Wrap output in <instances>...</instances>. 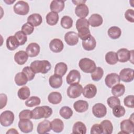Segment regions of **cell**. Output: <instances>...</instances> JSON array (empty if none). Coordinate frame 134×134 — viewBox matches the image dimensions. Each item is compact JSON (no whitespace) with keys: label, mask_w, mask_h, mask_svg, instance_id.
<instances>
[{"label":"cell","mask_w":134,"mask_h":134,"mask_svg":"<svg viewBox=\"0 0 134 134\" xmlns=\"http://www.w3.org/2000/svg\"><path fill=\"white\" fill-rule=\"evenodd\" d=\"M30 67L35 74H46L51 69V65L48 60H35L31 63Z\"/></svg>","instance_id":"cell-1"},{"label":"cell","mask_w":134,"mask_h":134,"mask_svg":"<svg viewBox=\"0 0 134 134\" xmlns=\"http://www.w3.org/2000/svg\"><path fill=\"white\" fill-rule=\"evenodd\" d=\"M126 19L131 23H134V10L132 9H128L125 13Z\"/></svg>","instance_id":"cell-53"},{"label":"cell","mask_w":134,"mask_h":134,"mask_svg":"<svg viewBox=\"0 0 134 134\" xmlns=\"http://www.w3.org/2000/svg\"><path fill=\"white\" fill-rule=\"evenodd\" d=\"M81 79V74L77 70H71L66 77V81L69 85L79 83Z\"/></svg>","instance_id":"cell-11"},{"label":"cell","mask_w":134,"mask_h":134,"mask_svg":"<svg viewBox=\"0 0 134 134\" xmlns=\"http://www.w3.org/2000/svg\"><path fill=\"white\" fill-rule=\"evenodd\" d=\"M18 126L20 131L24 133H29L33 130V124L30 119H20Z\"/></svg>","instance_id":"cell-13"},{"label":"cell","mask_w":134,"mask_h":134,"mask_svg":"<svg viewBox=\"0 0 134 134\" xmlns=\"http://www.w3.org/2000/svg\"><path fill=\"white\" fill-rule=\"evenodd\" d=\"M106 62L110 65H114L117 63L118 58L117 54L114 51H109L105 55Z\"/></svg>","instance_id":"cell-38"},{"label":"cell","mask_w":134,"mask_h":134,"mask_svg":"<svg viewBox=\"0 0 134 134\" xmlns=\"http://www.w3.org/2000/svg\"><path fill=\"white\" fill-rule=\"evenodd\" d=\"M62 95L58 92H52L48 96V100L51 104L56 105L59 104L62 100Z\"/></svg>","instance_id":"cell-32"},{"label":"cell","mask_w":134,"mask_h":134,"mask_svg":"<svg viewBox=\"0 0 134 134\" xmlns=\"http://www.w3.org/2000/svg\"><path fill=\"white\" fill-rule=\"evenodd\" d=\"M83 92L82 86L79 84L70 85L67 89V95L71 98H76L80 96Z\"/></svg>","instance_id":"cell-6"},{"label":"cell","mask_w":134,"mask_h":134,"mask_svg":"<svg viewBox=\"0 0 134 134\" xmlns=\"http://www.w3.org/2000/svg\"><path fill=\"white\" fill-rule=\"evenodd\" d=\"M73 107L75 110L78 113H83L86 111L88 108V103L84 100H79L74 102Z\"/></svg>","instance_id":"cell-26"},{"label":"cell","mask_w":134,"mask_h":134,"mask_svg":"<svg viewBox=\"0 0 134 134\" xmlns=\"http://www.w3.org/2000/svg\"><path fill=\"white\" fill-rule=\"evenodd\" d=\"M28 55L23 50H20L17 52L14 55V60L19 65L24 64L27 61Z\"/></svg>","instance_id":"cell-20"},{"label":"cell","mask_w":134,"mask_h":134,"mask_svg":"<svg viewBox=\"0 0 134 134\" xmlns=\"http://www.w3.org/2000/svg\"><path fill=\"white\" fill-rule=\"evenodd\" d=\"M19 119H32L31 110L29 109H24L21 111L19 114Z\"/></svg>","instance_id":"cell-50"},{"label":"cell","mask_w":134,"mask_h":134,"mask_svg":"<svg viewBox=\"0 0 134 134\" xmlns=\"http://www.w3.org/2000/svg\"><path fill=\"white\" fill-rule=\"evenodd\" d=\"M50 50L54 53L61 52L64 48V44L61 40L58 38L52 39L49 44Z\"/></svg>","instance_id":"cell-15"},{"label":"cell","mask_w":134,"mask_h":134,"mask_svg":"<svg viewBox=\"0 0 134 134\" xmlns=\"http://www.w3.org/2000/svg\"><path fill=\"white\" fill-rule=\"evenodd\" d=\"M133 99H134V96L133 95L127 96L126 97H125L124 99V105L128 108H133L134 107Z\"/></svg>","instance_id":"cell-51"},{"label":"cell","mask_w":134,"mask_h":134,"mask_svg":"<svg viewBox=\"0 0 134 134\" xmlns=\"http://www.w3.org/2000/svg\"><path fill=\"white\" fill-rule=\"evenodd\" d=\"M120 79L119 75L116 73H111L106 75L105 79V83L109 88H111L114 85L119 83Z\"/></svg>","instance_id":"cell-12"},{"label":"cell","mask_w":134,"mask_h":134,"mask_svg":"<svg viewBox=\"0 0 134 134\" xmlns=\"http://www.w3.org/2000/svg\"><path fill=\"white\" fill-rule=\"evenodd\" d=\"M40 51V46L36 42L29 43L26 49V52L29 57H35L37 56Z\"/></svg>","instance_id":"cell-17"},{"label":"cell","mask_w":134,"mask_h":134,"mask_svg":"<svg viewBox=\"0 0 134 134\" xmlns=\"http://www.w3.org/2000/svg\"><path fill=\"white\" fill-rule=\"evenodd\" d=\"M89 24L93 27H97L100 26L103 22L102 17L98 14H92L88 19Z\"/></svg>","instance_id":"cell-24"},{"label":"cell","mask_w":134,"mask_h":134,"mask_svg":"<svg viewBox=\"0 0 134 134\" xmlns=\"http://www.w3.org/2000/svg\"><path fill=\"white\" fill-rule=\"evenodd\" d=\"M32 119H39L42 118H48L52 114V109L48 106H38L31 110Z\"/></svg>","instance_id":"cell-2"},{"label":"cell","mask_w":134,"mask_h":134,"mask_svg":"<svg viewBox=\"0 0 134 134\" xmlns=\"http://www.w3.org/2000/svg\"><path fill=\"white\" fill-rule=\"evenodd\" d=\"M64 40L69 46L76 45L79 42V36L77 33L74 31H68L64 35Z\"/></svg>","instance_id":"cell-16"},{"label":"cell","mask_w":134,"mask_h":134,"mask_svg":"<svg viewBox=\"0 0 134 134\" xmlns=\"http://www.w3.org/2000/svg\"><path fill=\"white\" fill-rule=\"evenodd\" d=\"M83 95L87 98H92L97 93V88L93 84H88L83 88Z\"/></svg>","instance_id":"cell-14"},{"label":"cell","mask_w":134,"mask_h":134,"mask_svg":"<svg viewBox=\"0 0 134 134\" xmlns=\"http://www.w3.org/2000/svg\"><path fill=\"white\" fill-rule=\"evenodd\" d=\"M15 82L18 86H22L27 84L28 81V79L25 74L23 72L17 73L15 76Z\"/></svg>","instance_id":"cell-35"},{"label":"cell","mask_w":134,"mask_h":134,"mask_svg":"<svg viewBox=\"0 0 134 134\" xmlns=\"http://www.w3.org/2000/svg\"><path fill=\"white\" fill-rule=\"evenodd\" d=\"M133 72V69L131 68H124L122 69L119 75L120 80L126 83L132 82L134 78Z\"/></svg>","instance_id":"cell-9"},{"label":"cell","mask_w":134,"mask_h":134,"mask_svg":"<svg viewBox=\"0 0 134 134\" xmlns=\"http://www.w3.org/2000/svg\"><path fill=\"white\" fill-rule=\"evenodd\" d=\"M30 95L29 88L27 86H24L19 89L17 93V95L19 99L25 100L29 98Z\"/></svg>","instance_id":"cell-37"},{"label":"cell","mask_w":134,"mask_h":134,"mask_svg":"<svg viewBox=\"0 0 134 134\" xmlns=\"http://www.w3.org/2000/svg\"><path fill=\"white\" fill-rule=\"evenodd\" d=\"M107 34L111 39H117L120 37L121 35V30L118 27L112 26L108 29Z\"/></svg>","instance_id":"cell-34"},{"label":"cell","mask_w":134,"mask_h":134,"mask_svg":"<svg viewBox=\"0 0 134 134\" xmlns=\"http://www.w3.org/2000/svg\"><path fill=\"white\" fill-rule=\"evenodd\" d=\"M15 14L19 15H26L29 12L28 4L24 1H19L16 3L13 7Z\"/></svg>","instance_id":"cell-5"},{"label":"cell","mask_w":134,"mask_h":134,"mask_svg":"<svg viewBox=\"0 0 134 134\" xmlns=\"http://www.w3.org/2000/svg\"><path fill=\"white\" fill-rule=\"evenodd\" d=\"M74 5H79L81 4H85V3L86 2V1H72Z\"/></svg>","instance_id":"cell-56"},{"label":"cell","mask_w":134,"mask_h":134,"mask_svg":"<svg viewBox=\"0 0 134 134\" xmlns=\"http://www.w3.org/2000/svg\"><path fill=\"white\" fill-rule=\"evenodd\" d=\"M15 116L10 110H5L0 115V123L4 127H8L14 122Z\"/></svg>","instance_id":"cell-4"},{"label":"cell","mask_w":134,"mask_h":134,"mask_svg":"<svg viewBox=\"0 0 134 134\" xmlns=\"http://www.w3.org/2000/svg\"><path fill=\"white\" fill-rule=\"evenodd\" d=\"M92 113L95 117L98 118H103L106 115V107L102 103H96L92 107Z\"/></svg>","instance_id":"cell-10"},{"label":"cell","mask_w":134,"mask_h":134,"mask_svg":"<svg viewBox=\"0 0 134 134\" xmlns=\"http://www.w3.org/2000/svg\"><path fill=\"white\" fill-rule=\"evenodd\" d=\"M63 83L62 76L54 74L51 75L49 79L50 86L53 88H58L60 87Z\"/></svg>","instance_id":"cell-21"},{"label":"cell","mask_w":134,"mask_h":134,"mask_svg":"<svg viewBox=\"0 0 134 134\" xmlns=\"http://www.w3.org/2000/svg\"><path fill=\"white\" fill-rule=\"evenodd\" d=\"M64 1H52L50 5V8L52 12L55 13H60L62 11L64 8L65 4Z\"/></svg>","instance_id":"cell-23"},{"label":"cell","mask_w":134,"mask_h":134,"mask_svg":"<svg viewBox=\"0 0 134 134\" xmlns=\"http://www.w3.org/2000/svg\"><path fill=\"white\" fill-rule=\"evenodd\" d=\"M100 125L103 129V133L104 134H111L113 131V126L110 120H104Z\"/></svg>","instance_id":"cell-36"},{"label":"cell","mask_w":134,"mask_h":134,"mask_svg":"<svg viewBox=\"0 0 134 134\" xmlns=\"http://www.w3.org/2000/svg\"><path fill=\"white\" fill-rule=\"evenodd\" d=\"M68 70V66L64 62H59L56 64L54 68V74L63 76Z\"/></svg>","instance_id":"cell-31"},{"label":"cell","mask_w":134,"mask_h":134,"mask_svg":"<svg viewBox=\"0 0 134 134\" xmlns=\"http://www.w3.org/2000/svg\"><path fill=\"white\" fill-rule=\"evenodd\" d=\"M42 22V16L37 13H34L29 15L27 18V23L34 27H37L41 25Z\"/></svg>","instance_id":"cell-22"},{"label":"cell","mask_w":134,"mask_h":134,"mask_svg":"<svg viewBox=\"0 0 134 134\" xmlns=\"http://www.w3.org/2000/svg\"><path fill=\"white\" fill-rule=\"evenodd\" d=\"M77 30L78 31V36L81 40H82V41L87 40L91 36L89 28L84 27L80 28Z\"/></svg>","instance_id":"cell-40"},{"label":"cell","mask_w":134,"mask_h":134,"mask_svg":"<svg viewBox=\"0 0 134 134\" xmlns=\"http://www.w3.org/2000/svg\"><path fill=\"white\" fill-rule=\"evenodd\" d=\"M107 103L110 108H113L114 107L120 105V101L118 97L114 96H110L107 98Z\"/></svg>","instance_id":"cell-46"},{"label":"cell","mask_w":134,"mask_h":134,"mask_svg":"<svg viewBox=\"0 0 134 134\" xmlns=\"http://www.w3.org/2000/svg\"><path fill=\"white\" fill-rule=\"evenodd\" d=\"M22 72L25 74L28 79V81H29L32 80L35 76V73L34 72L30 66H26L24 67L22 70Z\"/></svg>","instance_id":"cell-48"},{"label":"cell","mask_w":134,"mask_h":134,"mask_svg":"<svg viewBox=\"0 0 134 134\" xmlns=\"http://www.w3.org/2000/svg\"><path fill=\"white\" fill-rule=\"evenodd\" d=\"M103 133V129L100 124H94L91 128V134H101Z\"/></svg>","instance_id":"cell-52"},{"label":"cell","mask_w":134,"mask_h":134,"mask_svg":"<svg viewBox=\"0 0 134 134\" xmlns=\"http://www.w3.org/2000/svg\"><path fill=\"white\" fill-rule=\"evenodd\" d=\"M121 131L119 133H133L134 130L133 121L130 119L123 120L120 124Z\"/></svg>","instance_id":"cell-8"},{"label":"cell","mask_w":134,"mask_h":134,"mask_svg":"<svg viewBox=\"0 0 134 134\" xmlns=\"http://www.w3.org/2000/svg\"><path fill=\"white\" fill-rule=\"evenodd\" d=\"M7 48L10 51H13L17 49L20 45L19 43L15 36H9L6 41Z\"/></svg>","instance_id":"cell-27"},{"label":"cell","mask_w":134,"mask_h":134,"mask_svg":"<svg viewBox=\"0 0 134 134\" xmlns=\"http://www.w3.org/2000/svg\"><path fill=\"white\" fill-rule=\"evenodd\" d=\"M46 21L47 23L50 25V26H54L55 25L59 19L58 13L53 12H50L47 14L46 17Z\"/></svg>","instance_id":"cell-30"},{"label":"cell","mask_w":134,"mask_h":134,"mask_svg":"<svg viewBox=\"0 0 134 134\" xmlns=\"http://www.w3.org/2000/svg\"><path fill=\"white\" fill-rule=\"evenodd\" d=\"M96 46V41L95 38L92 35L86 40L82 41V47L86 51H92Z\"/></svg>","instance_id":"cell-25"},{"label":"cell","mask_w":134,"mask_h":134,"mask_svg":"<svg viewBox=\"0 0 134 134\" xmlns=\"http://www.w3.org/2000/svg\"><path fill=\"white\" fill-rule=\"evenodd\" d=\"M14 36L18 40V41L19 43V44L20 46L24 45L27 41V35L26 34H25L21 30L17 31L15 34Z\"/></svg>","instance_id":"cell-45"},{"label":"cell","mask_w":134,"mask_h":134,"mask_svg":"<svg viewBox=\"0 0 134 134\" xmlns=\"http://www.w3.org/2000/svg\"><path fill=\"white\" fill-rule=\"evenodd\" d=\"M104 75L103 69L99 67H96L95 71L91 73V78L94 81H99Z\"/></svg>","instance_id":"cell-42"},{"label":"cell","mask_w":134,"mask_h":134,"mask_svg":"<svg viewBox=\"0 0 134 134\" xmlns=\"http://www.w3.org/2000/svg\"><path fill=\"white\" fill-rule=\"evenodd\" d=\"M0 99H1V107H0V108L2 109L4 107H5L6 105V104L7 102V95L5 94L1 93L0 94Z\"/></svg>","instance_id":"cell-54"},{"label":"cell","mask_w":134,"mask_h":134,"mask_svg":"<svg viewBox=\"0 0 134 134\" xmlns=\"http://www.w3.org/2000/svg\"><path fill=\"white\" fill-rule=\"evenodd\" d=\"M51 130V122L47 119L40 122L37 128V132L39 134H44L49 132Z\"/></svg>","instance_id":"cell-18"},{"label":"cell","mask_w":134,"mask_h":134,"mask_svg":"<svg viewBox=\"0 0 134 134\" xmlns=\"http://www.w3.org/2000/svg\"><path fill=\"white\" fill-rule=\"evenodd\" d=\"M111 94L116 97L123 95L125 92V86L122 84L118 83L111 87Z\"/></svg>","instance_id":"cell-33"},{"label":"cell","mask_w":134,"mask_h":134,"mask_svg":"<svg viewBox=\"0 0 134 134\" xmlns=\"http://www.w3.org/2000/svg\"><path fill=\"white\" fill-rule=\"evenodd\" d=\"M75 14L80 18H85L89 14V9L86 5L81 4L75 8Z\"/></svg>","instance_id":"cell-19"},{"label":"cell","mask_w":134,"mask_h":134,"mask_svg":"<svg viewBox=\"0 0 134 134\" xmlns=\"http://www.w3.org/2000/svg\"><path fill=\"white\" fill-rule=\"evenodd\" d=\"M51 129L56 133L62 131L64 128V123L62 120L59 118H55L51 122Z\"/></svg>","instance_id":"cell-28"},{"label":"cell","mask_w":134,"mask_h":134,"mask_svg":"<svg viewBox=\"0 0 134 134\" xmlns=\"http://www.w3.org/2000/svg\"><path fill=\"white\" fill-rule=\"evenodd\" d=\"M79 66L83 72L86 73H92L96 68L95 62L87 58L81 59L79 62Z\"/></svg>","instance_id":"cell-3"},{"label":"cell","mask_w":134,"mask_h":134,"mask_svg":"<svg viewBox=\"0 0 134 134\" xmlns=\"http://www.w3.org/2000/svg\"><path fill=\"white\" fill-rule=\"evenodd\" d=\"M116 54L118 61L121 63H124L130 61L131 56L133 55V50L129 51L126 48H121L117 51Z\"/></svg>","instance_id":"cell-7"},{"label":"cell","mask_w":134,"mask_h":134,"mask_svg":"<svg viewBox=\"0 0 134 134\" xmlns=\"http://www.w3.org/2000/svg\"><path fill=\"white\" fill-rule=\"evenodd\" d=\"M113 114L117 118H120L124 116L126 113L125 108L121 105H117L113 108Z\"/></svg>","instance_id":"cell-44"},{"label":"cell","mask_w":134,"mask_h":134,"mask_svg":"<svg viewBox=\"0 0 134 134\" xmlns=\"http://www.w3.org/2000/svg\"><path fill=\"white\" fill-rule=\"evenodd\" d=\"M21 31L26 35H30L34 32V27L29 23H26L22 26Z\"/></svg>","instance_id":"cell-49"},{"label":"cell","mask_w":134,"mask_h":134,"mask_svg":"<svg viewBox=\"0 0 134 134\" xmlns=\"http://www.w3.org/2000/svg\"><path fill=\"white\" fill-rule=\"evenodd\" d=\"M73 110L69 106H63L62 107L59 111L60 116L64 119H70L73 115Z\"/></svg>","instance_id":"cell-39"},{"label":"cell","mask_w":134,"mask_h":134,"mask_svg":"<svg viewBox=\"0 0 134 134\" xmlns=\"http://www.w3.org/2000/svg\"><path fill=\"white\" fill-rule=\"evenodd\" d=\"M4 2H5V3H6L8 5H10L12 3H13L14 2H15V1H4Z\"/></svg>","instance_id":"cell-57"},{"label":"cell","mask_w":134,"mask_h":134,"mask_svg":"<svg viewBox=\"0 0 134 134\" xmlns=\"http://www.w3.org/2000/svg\"><path fill=\"white\" fill-rule=\"evenodd\" d=\"M76 28L77 30L84 28L87 27L89 28V22L88 19L86 18H79L76 21Z\"/></svg>","instance_id":"cell-47"},{"label":"cell","mask_w":134,"mask_h":134,"mask_svg":"<svg viewBox=\"0 0 134 134\" xmlns=\"http://www.w3.org/2000/svg\"><path fill=\"white\" fill-rule=\"evenodd\" d=\"M73 19L69 16H64L61 19V26L64 29H70L73 26Z\"/></svg>","instance_id":"cell-41"},{"label":"cell","mask_w":134,"mask_h":134,"mask_svg":"<svg viewBox=\"0 0 134 134\" xmlns=\"http://www.w3.org/2000/svg\"><path fill=\"white\" fill-rule=\"evenodd\" d=\"M41 103L40 98L37 96H31L25 101V105L29 107H32L34 106L39 105Z\"/></svg>","instance_id":"cell-43"},{"label":"cell","mask_w":134,"mask_h":134,"mask_svg":"<svg viewBox=\"0 0 134 134\" xmlns=\"http://www.w3.org/2000/svg\"><path fill=\"white\" fill-rule=\"evenodd\" d=\"M8 133H13V134H18L19 132L17 131V130L15 129V128H10L9 129L7 132H6V134H8Z\"/></svg>","instance_id":"cell-55"},{"label":"cell","mask_w":134,"mask_h":134,"mask_svg":"<svg viewBox=\"0 0 134 134\" xmlns=\"http://www.w3.org/2000/svg\"><path fill=\"white\" fill-rule=\"evenodd\" d=\"M72 133L74 134H85L86 133L85 125L81 121L76 122L73 125Z\"/></svg>","instance_id":"cell-29"}]
</instances>
